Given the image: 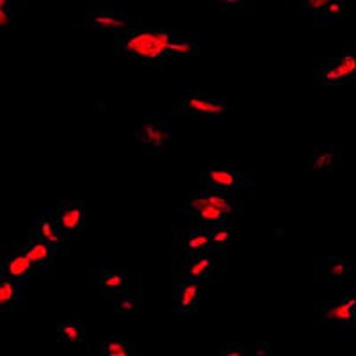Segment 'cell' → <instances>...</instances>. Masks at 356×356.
<instances>
[{"label": "cell", "instance_id": "e0dca14e", "mask_svg": "<svg viewBox=\"0 0 356 356\" xmlns=\"http://www.w3.org/2000/svg\"><path fill=\"white\" fill-rule=\"evenodd\" d=\"M33 275H38V273L24 251L13 253V255L6 257L2 260V276H4V280H13V282L20 284V282L31 278Z\"/></svg>", "mask_w": 356, "mask_h": 356}, {"label": "cell", "instance_id": "5b68a950", "mask_svg": "<svg viewBox=\"0 0 356 356\" xmlns=\"http://www.w3.org/2000/svg\"><path fill=\"white\" fill-rule=\"evenodd\" d=\"M317 314L324 323L333 326L353 328L356 324V294L355 291H348L339 300H328L317 305Z\"/></svg>", "mask_w": 356, "mask_h": 356}, {"label": "cell", "instance_id": "3957f363", "mask_svg": "<svg viewBox=\"0 0 356 356\" xmlns=\"http://www.w3.org/2000/svg\"><path fill=\"white\" fill-rule=\"evenodd\" d=\"M225 275L222 253L184 257L178 264V278L191 284H214Z\"/></svg>", "mask_w": 356, "mask_h": 356}, {"label": "cell", "instance_id": "6da1fadb", "mask_svg": "<svg viewBox=\"0 0 356 356\" xmlns=\"http://www.w3.org/2000/svg\"><path fill=\"white\" fill-rule=\"evenodd\" d=\"M116 56L138 59L143 65H159L171 57H189L200 52L198 40L191 34L166 31V29L132 27L116 34Z\"/></svg>", "mask_w": 356, "mask_h": 356}, {"label": "cell", "instance_id": "2e32d148", "mask_svg": "<svg viewBox=\"0 0 356 356\" xmlns=\"http://www.w3.org/2000/svg\"><path fill=\"white\" fill-rule=\"evenodd\" d=\"M200 285L191 284L178 280V284L173 289V310L178 314H191V312L200 310Z\"/></svg>", "mask_w": 356, "mask_h": 356}, {"label": "cell", "instance_id": "7402d4cb", "mask_svg": "<svg viewBox=\"0 0 356 356\" xmlns=\"http://www.w3.org/2000/svg\"><path fill=\"white\" fill-rule=\"evenodd\" d=\"M86 339V326L81 321H70L59 317L57 321V340L73 344V342H82Z\"/></svg>", "mask_w": 356, "mask_h": 356}, {"label": "cell", "instance_id": "277c9868", "mask_svg": "<svg viewBox=\"0 0 356 356\" xmlns=\"http://www.w3.org/2000/svg\"><path fill=\"white\" fill-rule=\"evenodd\" d=\"M316 84L344 86L356 81V57L353 49H344L337 59H317L314 68Z\"/></svg>", "mask_w": 356, "mask_h": 356}, {"label": "cell", "instance_id": "52a82bcc", "mask_svg": "<svg viewBox=\"0 0 356 356\" xmlns=\"http://www.w3.org/2000/svg\"><path fill=\"white\" fill-rule=\"evenodd\" d=\"M136 139L154 154H162L168 150L171 143V127L166 118L152 114L146 116L143 125L136 132Z\"/></svg>", "mask_w": 356, "mask_h": 356}, {"label": "cell", "instance_id": "30bf717a", "mask_svg": "<svg viewBox=\"0 0 356 356\" xmlns=\"http://www.w3.org/2000/svg\"><path fill=\"white\" fill-rule=\"evenodd\" d=\"M173 113L180 114H200V116H207V114H227L228 104L225 100H219L214 97H207L202 93H191L187 97L180 98L175 102Z\"/></svg>", "mask_w": 356, "mask_h": 356}, {"label": "cell", "instance_id": "603a6c76", "mask_svg": "<svg viewBox=\"0 0 356 356\" xmlns=\"http://www.w3.org/2000/svg\"><path fill=\"white\" fill-rule=\"evenodd\" d=\"M95 356H141V353L130 342H102Z\"/></svg>", "mask_w": 356, "mask_h": 356}, {"label": "cell", "instance_id": "9c48e42d", "mask_svg": "<svg viewBox=\"0 0 356 356\" xmlns=\"http://www.w3.org/2000/svg\"><path fill=\"white\" fill-rule=\"evenodd\" d=\"M248 173L235 170H212L202 173V187L203 191L216 193V195L230 196L235 195L241 189V186L246 180Z\"/></svg>", "mask_w": 356, "mask_h": 356}, {"label": "cell", "instance_id": "ba28073f", "mask_svg": "<svg viewBox=\"0 0 356 356\" xmlns=\"http://www.w3.org/2000/svg\"><path fill=\"white\" fill-rule=\"evenodd\" d=\"M93 289L104 298H116L125 292H134L136 280L122 267L111 266L93 276Z\"/></svg>", "mask_w": 356, "mask_h": 356}, {"label": "cell", "instance_id": "4fadbf2b", "mask_svg": "<svg viewBox=\"0 0 356 356\" xmlns=\"http://www.w3.org/2000/svg\"><path fill=\"white\" fill-rule=\"evenodd\" d=\"M61 232H75L84 228L86 207L81 200H66L57 203V212L54 216Z\"/></svg>", "mask_w": 356, "mask_h": 356}, {"label": "cell", "instance_id": "d4e9b609", "mask_svg": "<svg viewBox=\"0 0 356 356\" xmlns=\"http://www.w3.org/2000/svg\"><path fill=\"white\" fill-rule=\"evenodd\" d=\"M22 24V17L18 15L17 6L9 0H0V27H15Z\"/></svg>", "mask_w": 356, "mask_h": 356}, {"label": "cell", "instance_id": "ffe728a7", "mask_svg": "<svg viewBox=\"0 0 356 356\" xmlns=\"http://www.w3.org/2000/svg\"><path fill=\"white\" fill-rule=\"evenodd\" d=\"M271 351L269 344H246V342H234L225 344L207 356H267Z\"/></svg>", "mask_w": 356, "mask_h": 356}, {"label": "cell", "instance_id": "8fae6325", "mask_svg": "<svg viewBox=\"0 0 356 356\" xmlns=\"http://www.w3.org/2000/svg\"><path fill=\"white\" fill-rule=\"evenodd\" d=\"M339 0H308L301 2V11L310 15L316 22V27H328L339 24L342 18V8Z\"/></svg>", "mask_w": 356, "mask_h": 356}, {"label": "cell", "instance_id": "484cf974", "mask_svg": "<svg viewBox=\"0 0 356 356\" xmlns=\"http://www.w3.org/2000/svg\"><path fill=\"white\" fill-rule=\"evenodd\" d=\"M228 227L227 225H221V227L211 228V248L212 253H222L228 246Z\"/></svg>", "mask_w": 356, "mask_h": 356}, {"label": "cell", "instance_id": "9a60e30c", "mask_svg": "<svg viewBox=\"0 0 356 356\" xmlns=\"http://www.w3.org/2000/svg\"><path fill=\"white\" fill-rule=\"evenodd\" d=\"M22 251H24L25 255H27V259L33 262L36 273L49 271L50 267L56 264V248L43 243V241L36 239V237H29V243L25 244Z\"/></svg>", "mask_w": 356, "mask_h": 356}, {"label": "cell", "instance_id": "8992f818", "mask_svg": "<svg viewBox=\"0 0 356 356\" xmlns=\"http://www.w3.org/2000/svg\"><path fill=\"white\" fill-rule=\"evenodd\" d=\"M77 27L114 31V33L120 34L136 27V22L129 15H123V13L114 11L111 8H104V6H95V8L88 9L86 17L79 22Z\"/></svg>", "mask_w": 356, "mask_h": 356}, {"label": "cell", "instance_id": "d6986e66", "mask_svg": "<svg viewBox=\"0 0 356 356\" xmlns=\"http://www.w3.org/2000/svg\"><path fill=\"white\" fill-rule=\"evenodd\" d=\"M31 237H36V239L54 246L56 250L63 244V232L59 230V227H57L54 216H43V218H38L33 225Z\"/></svg>", "mask_w": 356, "mask_h": 356}, {"label": "cell", "instance_id": "ac0fdd59", "mask_svg": "<svg viewBox=\"0 0 356 356\" xmlns=\"http://www.w3.org/2000/svg\"><path fill=\"white\" fill-rule=\"evenodd\" d=\"M339 145H317L308 159V168L316 171H335L340 166Z\"/></svg>", "mask_w": 356, "mask_h": 356}, {"label": "cell", "instance_id": "44dd1931", "mask_svg": "<svg viewBox=\"0 0 356 356\" xmlns=\"http://www.w3.org/2000/svg\"><path fill=\"white\" fill-rule=\"evenodd\" d=\"M24 294L22 285L13 280H2L0 282V312L20 310Z\"/></svg>", "mask_w": 356, "mask_h": 356}, {"label": "cell", "instance_id": "7c38bea8", "mask_svg": "<svg viewBox=\"0 0 356 356\" xmlns=\"http://www.w3.org/2000/svg\"><path fill=\"white\" fill-rule=\"evenodd\" d=\"M316 276L324 282H344L355 271V262L348 257H324L316 260Z\"/></svg>", "mask_w": 356, "mask_h": 356}, {"label": "cell", "instance_id": "7a4b0ae2", "mask_svg": "<svg viewBox=\"0 0 356 356\" xmlns=\"http://www.w3.org/2000/svg\"><path fill=\"white\" fill-rule=\"evenodd\" d=\"M235 207L237 203L230 196L202 191L198 198L187 203L186 214L198 225V228H216L225 225Z\"/></svg>", "mask_w": 356, "mask_h": 356}, {"label": "cell", "instance_id": "5bb4252c", "mask_svg": "<svg viewBox=\"0 0 356 356\" xmlns=\"http://www.w3.org/2000/svg\"><path fill=\"white\" fill-rule=\"evenodd\" d=\"M178 246L182 250L184 257L209 255L211 248V228H195V230L184 232L178 237Z\"/></svg>", "mask_w": 356, "mask_h": 356}, {"label": "cell", "instance_id": "cb8c5ba5", "mask_svg": "<svg viewBox=\"0 0 356 356\" xmlns=\"http://www.w3.org/2000/svg\"><path fill=\"white\" fill-rule=\"evenodd\" d=\"M114 312L116 314H141L143 303L136 292H125L114 298Z\"/></svg>", "mask_w": 356, "mask_h": 356}]
</instances>
